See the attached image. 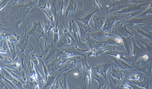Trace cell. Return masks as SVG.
I'll return each instance as SVG.
<instances>
[{
    "instance_id": "cell-18",
    "label": "cell",
    "mask_w": 152,
    "mask_h": 89,
    "mask_svg": "<svg viewBox=\"0 0 152 89\" xmlns=\"http://www.w3.org/2000/svg\"><path fill=\"white\" fill-rule=\"evenodd\" d=\"M50 20H47L44 18V25L45 27V33L47 36H49L53 28L55 27V24L52 23Z\"/></svg>"
},
{
    "instance_id": "cell-2",
    "label": "cell",
    "mask_w": 152,
    "mask_h": 89,
    "mask_svg": "<svg viewBox=\"0 0 152 89\" xmlns=\"http://www.w3.org/2000/svg\"><path fill=\"white\" fill-rule=\"evenodd\" d=\"M45 44V50H43L42 47L40 43H39V46L41 49L42 52V55L39 56L37 55L38 57L42 58L43 57H45V60L47 63L50 64V62H52L55 59L59 57L61 55L64 53V51L58 50L55 47L56 45L51 43V44L49 45L48 44L47 41L44 42Z\"/></svg>"
},
{
    "instance_id": "cell-30",
    "label": "cell",
    "mask_w": 152,
    "mask_h": 89,
    "mask_svg": "<svg viewBox=\"0 0 152 89\" xmlns=\"http://www.w3.org/2000/svg\"><path fill=\"white\" fill-rule=\"evenodd\" d=\"M152 12V2H151V4L149 6V8H148V9H147L146 11L143 13V14H141V15H137V16L138 17H143V16H144V15H145L147 14H151V13Z\"/></svg>"
},
{
    "instance_id": "cell-29",
    "label": "cell",
    "mask_w": 152,
    "mask_h": 89,
    "mask_svg": "<svg viewBox=\"0 0 152 89\" xmlns=\"http://www.w3.org/2000/svg\"><path fill=\"white\" fill-rule=\"evenodd\" d=\"M14 36H11L9 37L10 41L12 43H16L19 42L20 39V35H17L14 33Z\"/></svg>"
},
{
    "instance_id": "cell-9",
    "label": "cell",
    "mask_w": 152,
    "mask_h": 89,
    "mask_svg": "<svg viewBox=\"0 0 152 89\" xmlns=\"http://www.w3.org/2000/svg\"><path fill=\"white\" fill-rule=\"evenodd\" d=\"M83 69L82 72L83 73L84 78V83L85 86H86V77L88 78V88H90L91 81V68L88 65H87V60H86V56L85 57L84 60H82Z\"/></svg>"
},
{
    "instance_id": "cell-21",
    "label": "cell",
    "mask_w": 152,
    "mask_h": 89,
    "mask_svg": "<svg viewBox=\"0 0 152 89\" xmlns=\"http://www.w3.org/2000/svg\"><path fill=\"white\" fill-rule=\"evenodd\" d=\"M47 10H45L44 9H41L45 13V15H46L47 17H48V18L50 19V21H51V22L52 23H54V16L52 12H51V6L48 2L47 4Z\"/></svg>"
},
{
    "instance_id": "cell-17",
    "label": "cell",
    "mask_w": 152,
    "mask_h": 89,
    "mask_svg": "<svg viewBox=\"0 0 152 89\" xmlns=\"http://www.w3.org/2000/svg\"><path fill=\"white\" fill-rule=\"evenodd\" d=\"M100 10V9H98V10L94 11L93 12H92V11H91L88 15H86V16H85L84 17L81 18H76V19H77L79 21L82 22L85 25L89 27V28H91L89 24H88L90 20L91 19V18L93 17L94 14H95L96 13L99 11Z\"/></svg>"
},
{
    "instance_id": "cell-12",
    "label": "cell",
    "mask_w": 152,
    "mask_h": 89,
    "mask_svg": "<svg viewBox=\"0 0 152 89\" xmlns=\"http://www.w3.org/2000/svg\"><path fill=\"white\" fill-rule=\"evenodd\" d=\"M74 19H75L76 23L77 24L79 29H80V39L83 37L85 36V35L91 32L92 31L94 32V30L91 28H89V27L81 23L76 18H75Z\"/></svg>"
},
{
    "instance_id": "cell-14",
    "label": "cell",
    "mask_w": 152,
    "mask_h": 89,
    "mask_svg": "<svg viewBox=\"0 0 152 89\" xmlns=\"http://www.w3.org/2000/svg\"><path fill=\"white\" fill-rule=\"evenodd\" d=\"M92 19L94 22V29L96 31L99 30L103 26L106 21L105 17H99L95 15L92 17Z\"/></svg>"
},
{
    "instance_id": "cell-7",
    "label": "cell",
    "mask_w": 152,
    "mask_h": 89,
    "mask_svg": "<svg viewBox=\"0 0 152 89\" xmlns=\"http://www.w3.org/2000/svg\"><path fill=\"white\" fill-rule=\"evenodd\" d=\"M124 16H108L106 19L104 24L102 28V31L109 30L111 29L113 27V24L118 20L124 19Z\"/></svg>"
},
{
    "instance_id": "cell-25",
    "label": "cell",
    "mask_w": 152,
    "mask_h": 89,
    "mask_svg": "<svg viewBox=\"0 0 152 89\" xmlns=\"http://www.w3.org/2000/svg\"><path fill=\"white\" fill-rule=\"evenodd\" d=\"M61 21L62 23H63V26H64V28H63V27H61V28L62 29H63V34H64V35H65L66 36L70 38L75 43L76 41V40H75L73 37L71 35V34H70V33L69 32V31H68L67 29L66 28L65 24H64V22H63V20H62V18L61 19Z\"/></svg>"
},
{
    "instance_id": "cell-3",
    "label": "cell",
    "mask_w": 152,
    "mask_h": 89,
    "mask_svg": "<svg viewBox=\"0 0 152 89\" xmlns=\"http://www.w3.org/2000/svg\"><path fill=\"white\" fill-rule=\"evenodd\" d=\"M27 35H31L34 37L39 44V40L42 38L45 39L46 41H49L47 35L44 31V28L41 24L39 19L37 22L34 21H33V27L27 34Z\"/></svg>"
},
{
    "instance_id": "cell-15",
    "label": "cell",
    "mask_w": 152,
    "mask_h": 89,
    "mask_svg": "<svg viewBox=\"0 0 152 89\" xmlns=\"http://www.w3.org/2000/svg\"><path fill=\"white\" fill-rule=\"evenodd\" d=\"M111 64H106L104 65H99L97 66L96 67H92L94 69L97 73H100L105 78L106 81H107V78H106V72L109 67L110 66Z\"/></svg>"
},
{
    "instance_id": "cell-10",
    "label": "cell",
    "mask_w": 152,
    "mask_h": 89,
    "mask_svg": "<svg viewBox=\"0 0 152 89\" xmlns=\"http://www.w3.org/2000/svg\"><path fill=\"white\" fill-rule=\"evenodd\" d=\"M122 24L121 25H118V27H115L113 28L112 33L115 35L124 37H126L129 35H132L133 37V35L130 32L128 31L126 29V27L125 26H122Z\"/></svg>"
},
{
    "instance_id": "cell-23",
    "label": "cell",
    "mask_w": 152,
    "mask_h": 89,
    "mask_svg": "<svg viewBox=\"0 0 152 89\" xmlns=\"http://www.w3.org/2000/svg\"><path fill=\"white\" fill-rule=\"evenodd\" d=\"M66 60L67 59H66L64 61V60L62 61V60H61V56H60L59 57L57 58L54 60H53V62L51 65V66L49 67V69H50V67H56V70L57 68L61 67L60 65H61L64 63Z\"/></svg>"
},
{
    "instance_id": "cell-22",
    "label": "cell",
    "mask_w": 152,
    "mask_h": 89,
    "mask_svg": "<svg viewBox=\"0 0 152 89\" xmlns=\"http://www.w3.org/2000/svg\"><path fill=\"white\" fill-rule=\"evenodd\" d=\"M61 50L64 51V53H66L67 54H69V55L63 57L68 58L76 55H81L83 56L81 53L78 52H75V50H73L72 49H61Z\"/></svg>"
},
{
    "instance_id": "cell-11",
    "label": "cell",
    "mask_w": 152,
    "mask_h": 89,
    "mask_svg": "<svg viewBox=\"0 0 152 89\" xmlns=\"http://www.w3.org/2000/svg\"><path fill=\"white\" fill-rule=\"evenodd\" d=\"M68 21L69 22V31L70 33L72 32V31L74 32L73 36L76 42H77V39L76 34H77L79 41H80V37L78 31L77 27L76 22L74 18H71L68 19Z\"/></svg>"
},
{
    "instance_id": "cell-6",
    "label": "cell",
    "mask_w": 152,
    "mask_h": 89,
    "mask_svg": "<svg viewBox=\"0 0 152 89\" xmlns=\"http://www.w3.org/2000/svg\"><path fill=\"white\" fill-rule=\"evenodd\" d=\"M113 1L112 0H94V2L100 7L104 15H107L110 9L113 7Z\"/></svg>"
},
{
    "instance_id": "cell-5",
    "label": "cell",
    "mask_w": 152,
    "mask_h": 89,
    "mask_svg": "<svg viewBox=\"0 0 152 89\" xmlns=\"http://www.w3.org/2000/svg\"><path fill=\"white\" fill-rule=\"evenodd\" d=\"M69 0H51V2L53 12L55 17L56 14L58 13L60 15L61 19L62 18L64 13V10L67 6Z\"/></svg>"
},
{
    "instance_id": "cell-34",
    "label": "cell",
    "mask_w": 152,
    "mask_h": 89,
    "mask_svg": "<svg viewBox=\"0 0 152 89\" xmlns=\"http://www.w3.org/2000/svg\"><path fill=\"white\" fill-rule=\"evenodd\" d=\"M32 60H33V62L36 65L37 67H38V61L36 59V58L35 57V55H34V53L32 55Z\"/></svg>"
},
{
    "instance_id": "cell-19",
    "label": "cell",
    "mask_w": 152,
    "mask_h": 89,
    "mask_svg": "<svg viewBox=\"0 0 152 89\" xmlns=\"http://www.w3.org/2000/svg\"><path fill=\"white\" fill-rule=\"evenodd\" d=\"M88 35L89 36L94 38V39L99 38L101 37H102L105 36L117 37V36H115V35L107 34V33L104 32L103 31L101 32H91L88 34Z\"/></svg>"
},
{
    "instance_id": "cell-33",
    "label": "cell",
    "mask_w": 152,
    "mask_h": 89,
    "mask_svg": "<svg viewBox=\"0 0 152 89\" xmlns=\"http://www.w3.org/2000/svg\"><path fill=\"white\" fill-rule=\"evenodd\" d=\"M35 68L36 70L37 73L38 79H39V80H40L41 82L44 83V80L43 79L42 77V76L40 75V74H39V72H38L37 70V69L36 67H35Z\"/></svg>"
},
{
    "instance_id": "cell-35",
    "label": "cell",
    "mask_w": 152,
    "mask_h": 89,
    "mask_svg": "<svg viewBox=\"0 0 152 89\" xmlns=\"http://www.w3.org/2000/svg\"><path fill=\"white\" fill-rule=\"evenodd\" d=\"M139 78V75H133L132 76H130L128 78L129 79H135V80H137Z\"/></svg>"
},
{
    "instance_id": "cell-16",
    "label": "cell",
    "mask_w": 152,
    "mask_h": 89,
    "mask_svg": "<svg viewBox=\"0 0 152 89\" xmlns=\"http://www.w3.org/2000/svg\"><path fill=\"white\" fill-rule=\"evenodd\" d=\"M71 40L70 38L66 36L63 34L57 44V47H61L69 46L72 43Z\"/></svg>"
},
{
    "instance_id": "cell-26",
    "label": "cell",
    "mask_w": 152,
    "mask_h": 89,
    "mask_svg": "<svg viewBox=\"0 0 152 89\" xmlns=\"http://www.w3.org/2000/svg\"><path fill=\"white\" fill-rule=\"evenodd\" d=\"M113 73L112 74L113 76L115 77L117 79L121 80L122 79H123L124 77V73H123V71L121 70H116V69H114L113 67Z\"/></svg>"
},
{
    "instance_id": "cell-28",
    "label": "cell",
    "mask_w": 152,
    "mask_h": 89,
    "mask_svg": "<svg viewBox=\"0 0 152 89\" xmlns=\"http://www.w3.org/2000/svg\"><path fill=\"white\" fill-rule=\"evenodd\" d=\"M38 58H39V60H40V61H41L42 63V64L43 69H44V73H45V79H46L45 80H46V81H47L49 75H50V73H49L50 71L48 70L46 66H45V65H44V62L42 60V59H41L40 58L38 57Z\"/></svg>"
},
{
    "instance_id": "cell-31",
    "label": "cell",
    "mask_w": 152,
    "mask_h": 89,
    "mask_svg": "<svg viewBox=\"0 0 152 89\" xmlns=\"http://www.w3.org/2000/svg\"><path fill=\"white\" fill-rule=\"evenodd\" d=\"M9 0H3V1H1V10H2V9L4 8L5 6L8 3Z\"/></svg>"
},
{
    "instance_id": "cell-32",
    "label": "cell",
    "mask_w": 152,
    "mask_h": 89,
    "mask_svg": "<svg viewBox=\"0 0 152 89\" xmlns=\"http://www.w3.org/2000/svg\"><path fill=\"white\" fill-rule=\"evenodd\" d=\"M11 35V34H8V33L6 32H4L1 34V39L2 40V39H4L5 37H7Z\"/></svg>"
},
{
    "instance_id": "cell-20",
    "label": "cell",
    "mask_w": 152,
    "mask_h": 89,
    "mask_svg": "<svg viewBox=\"0 0 152 89\" xmlns=\"http://www.w3.org/2000/svg\"><path fill=\"white\" fill-rule=\"evenodd\" d=\"M59 26L58 25V21H57L56 27L53 29L54 36L52 43L54 45L57 44V42L59 39Z\"/></svg>"
},
{
    "instance_id": "cell-8",
    "label": "cell",
    "mask_w": 152,
    "mask_h": 89,
    "mask_svg": "<svg viewBox=\"0 0 152 89\" xmlns=\"http://www.w3.org/2000/svg\"><path fill=\"white\" fill-rule=\"evenodd\" d=\"M82 60H77L76 58L74 57V58L69 59L68 60L66 64L64 67L61 69H60L58 70V71L62 73V72H66V71H69V72H71L72 70L71 69L76 67L77 65V64L80 61H82Z\"/></svg>"
},
{
    "instance_id": "cell-27",
    "label": "cell",
    "mask_w": 152,
    "mask_h": 89,
    "mask_svg": "<svg viewBox=\"0 0 152 89\" xmlns=\"http://www.w3.org/2000/svg\"><path fill=\"white\" fill-rule=\"evenodd\" d=\"M48 3V0H39L37 8L40 9H45L47 8Z\"/></svg>"
},
{
    "instance_id": "cell-4",
    "label": "cell",
    "mask_w": 152,
    "mask_h": 89,
    "mask_svg": "<svg viewBox=\"0 0 152 89\" xmlns=\"http://www.w3.org/2000/svg\"><path fill=\"white\" fill-rule=\"evenodd\" d=\"M34 5V1H33L27 4L18 6L14 7L11 12V15L14 16L16 15V16H17L16 18H20L21 17H26L29 12L30 10L33 8Z\"/></svg>"
},
{
    "instance_id": "cell-24",
    "label": "cell",
    "mask_w": 152,
    "mask_h": 89,
    "mask_svg": "<svg viewBox=\"0 0 152 89\" xmlns=\"http://www.w3.org/2000/svg\"><path fill=\"white\" fill-rule=\"evenodd\" d=\"M145 19H137L136 18L132 19H131L130 20H127V21H125L126 23H128V26H130L132 28H133V27L134 25H137V24L139 23H141L142 21H144Z\"/></svg>"
},
{
    "instance_id": "cell-13",
    "label": "cell",
    "mask_w": 152,
    "mask_h": 89,
    "mask_svg": "<svg viewBox=\"0 0 152 89\" xmlns=\"http://www.w3.org/2000/svg\"><path fill=\"white\" fill-rule=\"evenodd\" d=\"M148 3L142 4H136L132 6L129 7V8H124L121 10L117 11H114V14H124V13H130V12L135 11L138 9H142V6H145L148 4Z\"/></svg>"
},
{
    "instance_id": "cell-1",
    "label": "cell",
    "mask_w": 152,
    "mask_h": 89,
    "mask_svg": "<svg viewBox=\"0 0 152 89\" xmlns=\"http://www.w3.org/2000/svg\"><path fill=\"white\" fill-rule=\"evenodd\" d=\"M85 16L82 0H70L62 19L83 18Z\"/></svg>"
}]
</instances>
